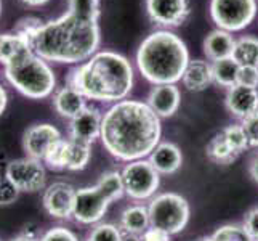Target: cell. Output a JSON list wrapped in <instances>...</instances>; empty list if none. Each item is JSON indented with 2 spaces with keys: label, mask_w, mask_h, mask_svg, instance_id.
<instances>
[{
  "label": "cell",
  "mask_w": 258,
  "mask_h": 241,
  "mask_svg": "<svg viewBox=\"0 0 258 241\" xmlns=\"http://www.w3.org/2000/svg\"><path fill=\"white\" fill-rule=\"evenodd\" d=\"M161 118L140 100L114 103L103 114L101 143L115 159L132 163L145 159L161 143Z\"/></svg>",
  "instance_id": "obj_1"
},
{
  "label": "cell",
  "mask_w": 258,
  "mask_h": 241,
  "mask_svg": "<svg viewBox=\"0 0 258 241\" xmlns=\"http://www.w3.org/2000/svg\"><path fill=\"white\" fill-rule=\"evenodd\" d=\"M101 42L100 26L64 13L50 20L31 39L35 55L59 65H82L98 52Z\"/></svg>",
  "instance_id": "obj_2"
},
{
  "label": "cell",
  "mask_w": 258,
  "mask_h": 241,
  "mask_svg": "<svg viewBox=\"0 0 258 241\" xmlns=\"http://www.w3.org/2000/svg\"><path fill=\"white\" fill-rule=\"evenodd\" d=\"M133 66L117 52H96L85 63L66 76V84L81 92L87 100L117 103L127 100L133 88Z\"/></svg>",
  "instance_id": "obj_3"
},
{
  "label": "cell",
  "mask_w": 258,
  "mask_h": 241,
  "mask_svg": "<svg viewBox=\"0 0 258 241\" xmlns=\"http://www.w3.org/2000/svg\"><path fill=\"white\" fill-rule=\"evenodd\" d=\"M188 63V47L170 29L151 32L137 50L140 74L154 85L180 82Z\"/></svg>",
  "instance_id": "obj_4"
},
{
  "label": "cell",
  "mask_w": 258,
  "mask_h": 241,
  "mask_svg": "<svg viewBox=\"0 0 258 241\" xmlns=\"http://www.w3.org/2000/svg\"><path fill=\"white\" fill-rule=\"evenodd\" d=\"M4 76L21 95L32 100L47 98L56 88V76L48 61L34 52L4 66Z\"/></svg>",
  "instance_id": "obj_5"
},
{
  "label": "cell",
  "mask_w": 258,
  "mask_h": 241,
  "mask_svg": "<svg viewBox=\"0 0 258 241\" xmlns=\"http://www.w3.org/2000/svg\"><path fill=\"white\" fill-rule=\"evenodd\" d=\"M149 217L151 225L162 228L170 235H176L186 228L189 224L191 208L184 196L167 191L156 195L149 201Z\"/></svg>",
  "instance_id": "obj_6"
},
{
  "label": "cell",
  "mask_w": 258,
  "mask_h": 241,
  "mask_svg": "<svg viewBox=\"0 0 258 241\" xmlns=\"http://www.w3.org/2000/svg\"><path fill=\"white\" fill-rule=\"evenodd\" d=\"M210 18L218 29L237 32L250 26L258 12L256 0H210Z\"/></svg>",
  "instance_id": "obj_7"
},
{
  "label": "cell",
  "mask_w": 258,
  "mask_h": 241,
  "mask_svg": "<svg viewBox=\"0 0 258 241\" xmlns=\"http://www.w3.org/2000/svg\"><path fill=\"white\" fill-rule=\"evenodd\" d=\"M120 174L125 195L135 201L153 200L161 185V174L153 167L149 159L127 163Z\"/></svg>",
  "instance_id": "obj_8"
},
{
  "label": "cell",
  "mask_w": 258,
  "mask_h": 241,
  "mask_svg": "<svg viewBox=\"0 0 258 241\" xmlns=\"http://www.w3.org/2000/svg\"><path fill=\"white\" fill-rule=\"evenodd\" d=\"M5 177L20 191L35 193L45 186L47 172L42 161L26 156L10 161L5 169Z\"/></svg>",
  "instance_id": "obj_9"
},
{
  "label": "cell",
  "mask_w": 258,
  "mask_h": 241,
  "mask_svg": "<svg viewBox=\"0 0 258 241\" xmlns=\"http://www.w3.org/2000/svg\"><path fill=\"white\" fill-rule=\"evenodd\" d=\"M109 204L108 198L96 185L79 188L76 190L73 219L82 225H96L108 212Z\"/></svg>",
  "instance_id": "obj_10"
},
{
  "label": "cell",
  "mask_w": 258,
  "mask_h": 241,
  "mask_svg": "<svg viewBox=\"0 0 258 241\" xmlns=\"http://www.w3.org/2000/svg\"><path fill=\"white\" fill-rule=\"evenodd\" d=\"M59 140H63L61 132L48 122L34 124L23 133V150L29 158L43 161L45 155L55 147Z\"/></svg>",
  "instance_id": "obj_11"
},
{
  "label": "cell",
  "mask_w": 258,
  "mask_h": 241,
  "mask_svg": "<svg viewBox=\"0 0 258 241\" xmlns=\"http://www.w3.org/2000/svg\"><path fill=\"white\" fill-rule=\"evenodd\" d=\"M146 13L149 20L162 28H178L189 16L188 0H146Z\"/></svg>",
  "instance_id": "obj_12"
},
{
  "label": "cell",
  "mask_w": 258,
  "mask_h": 241,
  "mask_svg": "<svg viewBox=\"0 0 258 241\" xmlns=\"http://www.w3.org/2000/svg\"><path fill=\"white\" fill-rule=\"evenodd\" d=\"M76 188L66 182H53L48 185L42 196L43 209L53 219H71L73 217Z\"/></svg>",
  "instance_id": "obj_13"
},
{
  "label": "cell",
  "mask_w": 258,
  "mask_h": 241,
  "mask_svg": "<svg viewBox=\"0 0 258 241\" xmlns=\"http://www.w3.org/2000/svg\"><path fill=\"white\" fill-rule=\"evenodd\" d=\"M101 122L103 114L100 113V110L93 108V106H87L82 113H79L74 119H71L69 138L92 145L101 135Z\"/></svg>",
  "instance_id": "obj_14"
},
{
  "label": "cell",
  "mask_w": 258,
  "mask_h": 241,
  "mask_svg": "<svg viewBox=\"0 0 258 241\" xmlns=\"http://www.w3.org/2000/svg\"><path fill=\"white\" fill-rule=\"evenodd\" d=\"M225 106L234 118L244 121L248 116L258 113V90L236 84L234 87L228 88Z\"/></svg>",
  "instance_id": "obj_15"
},
{
  "label": "cell",
  "mask_w": 258,
  "mask_h": 241,
  "mask_svg": "<svg viewBox=\"0 0 258 241\" xmlns=\"http://www.w3.org/2000/svg\"><path fill=\"white\" fill-rule=\"evenodd\" d=\"M149 108L153 110L159 118H170L173 116L181 103V92L176 84H162L154 85L148 95Z\"/></svg>",
  "instance_id": "obj_16"
},
{
  "label": "cell",
  "mask_w": 258,
  "mask_h": 241,
  "mask_svg": "<svg viewBox=\"0 0 258 241\" xmlns=\"http://www.w3.org/2000/svg\"><path fill=\"white\" fill-rule=\"evenodd\" d=\"M51 102L55 111L61 118H66L69 121L74 119L79 113H82L87 108V98L79 90H76L74 87H71L68 84L55 90Z\"/></svg>",
  "instance_id": "obj_17"
},
{
  "label": "cell",
  "mask_w": 258,
  "mask_h": 241,
  "mask_svg": "<svg viewBox=\"0 0 258 241\" xmlns=\"http://www.w3.org/2000/svg\"><path fill=\"white\" fill-rule=\"evenodd\" d=\"M149 163L161 175H172L183 164L181 150L170 141H162L149 155Z\"/></svg>",
  "instance_id": "obj_18"
},
{
  "label": "cell",
  "mask_w": 258,
  "mask_h": 241,
  "mask_svg": "<svg viewBox=\"0 0 258 241\" xmlns=\"http://www.w3.org/2000/svg\"><path fill=\"white\" fill-rule=\"evenodd\" d=\"M32 52L31 42L16 32L0 34V65L8 66Z\"/></svg>",
  "instance_id": "obj_19"
},
{
  "label": "cell",
  "mask_w": 258,
  "mask_h": 241,
  "mask_svg": "<svg viewBox=\"0 0 258 241\" xmlns=\"http://www.w3.org/2000/svg\"><path fill=\"white\" fill-rule=\"evenodd\" d=\"M234 43L236 40L231 35V32H226L223 29H215L204 40V53H206L210 61L231 58L233 57Z\"/></svg>",
  "instance_id": "obj_20"
},
{
  "label": "cell",
  "mask_w": 258,
  "mask_h": 241,
  "mask_svg": "<svg viewBox=\"0 0 258 241\" xmlns=\"http://www.w3.org/2000/svg\"><path fill=\"white\" fill-rule=\"evenodd\" d=\"M181 82L191 92L206 90V88L213 82L212 65L204 60H189Z\"/></svg>",
  "instance_id": "obj_21"
},
{
  "label": "cell",
  "mask_w": 258,
  "mask_h": 241,
  "mask_svg": "<svg viewBox=\"0 0 258 241\" xmlns=\"http://www.w3.org/2000/svg\"><path fill=\"white\" fill-rule=\"evenodd\" d=\"M151 227L149 209L145 204H132L120 214V228L130 235H143Z\"/></svg>",
  "instance_id": "obj_22"
},
{
  "label": "cell",
  "mask_w": 258,
  "mask_h": 241,
  "mask_svg": "<svg viewBox=\"0 0 258 241\" xmlns=\"http://www.w3.org/2000/svg\"><path fill=\"white\" fill-rule=\"evenodd\" d=\"M233 58L239 66H258V37L242 35L234 43Z\"/></svg>",
  "instance_id": "obj_23"
},
{
  "label": "cell",
  "mask_w": 258,
  "mask_h": 241,
  "mask_svg": "<svg viewBox=\"0 0 258 241\" xmlns=\"http://www.w3.org/2000/svg\"><path fill=\"white\" fill-rule=\"evenodd\" d=\"M206 155L210 161H213V163L220 166H228L233 163V161H236V158L239 156L236 151L228 145V141L225 140L221 132L217 133V135L207 143Z\"/></svg>",
  "instance_id": "obj_24"
},
{
  "label": "cell",
  "mask_w": 258,
  "mask_h": 241,
  "mask_svg": "<svg viewBox=\"0 0 258 241\" xmlns=\"http://www.w3.org/2000/svg\"><path fill=\"white\" fill-rule=\"evenodd\" d=\"M237 73H239V65L233 58L218 60L212 63L213 82L220 87H226V88L234 87L237 84Z\"/></svg>",
  "instance_id": "obj_25"
},
{
  "label": "cell",
  "mask_w": 258,
  "mask_h": 241,
  "mask_svg": "<svg viewBox=\"0 0 258 241\" xmlns=\"http://www.w3.org/2000/svg\"><path fill=\"white\" fill-rule=\"evenodd\" d=\"M90 147L92 145L68 138V171H84L92 158Z\"/></svg>",
  "instance_id": "obj_26"
},
{
  "label": "cell",
  "mask_w": 258,
  "mask_h": 241,
  "mask_svg": "<svg viewBox=\"0 0 258 241\" xmlns=\"http://www.w3.org/2000/svg\"><path fill=\"white\" fill-rule=\"evenodd\" d=\"M96 186L101 190V193L108 198L109 203L117 201L125 195V188H123V182H122V174L117 171H111V172L103 174L100 177V180H98Z\"/></svg>",
  "instance_id": "obj_27"
},
{
  "label": "cell",
  "mask_w": 258,
  "mask_h": 241,
  "mask_svg": "<svg viewBox=\"0 0 258 241\" xmlns=\"http://www.w3.org/2000/svg\"><path fill=\"white\" fill-rule=\"evenodd\" d=\"M68 8L69 13L85 21L98 23L101 15L100 0H68Z\"/></svg>",
  "instance_id": "obj_28"
},
{
  "label": "cell",
  "mask_w": 258,
  "mask_h": 241,
  "mask_svg": "<svg viewBox=\"0 0 258 241\" xmlns=\"http://www.w3.org/2000/svg\"><path fill=\"white\" fill-rule=\"evenodd\" d=\"M51 171H64L68 166V140L63 138L53 147L42 161Z\"/></svg>",
  "instance_id": "obj_29"
},
{
  "label": "cell",
  "mask_w": 258,
  "mask_h": 241,
  "mask_svg": "<svg viewBox=\"0 0 258 241\" xmlns=\"http://www.w3.org/2000/svg\"><path fill=\"white\" fill-rule=\"evenodd\" d=\"M212 241H253L250 235L247 233L244 225L239 224H226L218 227L210 235Z\"/></svg>",
  "instance_id": "obj_30"
},
{
  "label": "cell",
  "mask_w": 258,
  "mask_h": 241,
  "mask_svg": "<svg viewBox=\"0 0 258 241\" xmlns=\"http://www.w3.org/2000/svg\"><path fill=\"white\" fill-rule=\"evenodd\" d=\"M221 133H223V137L228 141V145L233 148L237 155H241L242 151H245L248 147H250L248 145V138L245 135V130L241 124H231V126H228L221 130Z\"/></svg>",
  "instance_id": "obj_31"
},
{
  "label": "cell",
  "mask_w": 258,
  "mask_h": 241,
  "mask_svg": "<svg viewBox=\"0 0 258 241\" xmlns=\"http://www.w3.org/2000/svg\"><path fill=\"white\" fill-rule=\"evenodd\" d=\"M88 238L93 241H122L123 235H122L120 228H117L115 225L100 222V224H96L95 228L90 231Z\"/></svg>",
  "instance_id": "obj_32"
},
{
  "label": "cell",
  "mask_w": 258,
  "mask_h": 241,
  "mask_svg": "<svg viewBox=\"0 0 258 241\" xmlns=\"http://www.w3.org/2000/svg\"><path fill=\"white\" fill-rule=\"evenodd\" d=\"M42 24H43V21H40L39 18H34V16L21 18V20L16 23L13 32L23 35V37H26L31 42V39L34 37V34L42 28Z\"/></svg>",
  "instance_id": "obj_33"
},
{
  "label": "cell",
  "mask_w": 258,
  "mask_h": 241,
  "mask_svg": "<svg viewBox=\"0 0 258 241\" xmlns=\"http://www.w3.org/2000/svg\"><path fill=\"white\" fill-rule=\"evenodd\" d=\"M39 241H79V238L69 228L58 225V227L47 230L45 233L40 236Z\"/></svg>",
  "instance_id": "obj_34"
},
{
  "label": "cell",
  "mask_w": 258,
  "mask_h": 241,
  "mask_svg": "<svg viewBox=\"0 0 258 241\" xmlns=\"http://www.w3.org/2000/svg\"><path fill=\"white\" fill-rule=\"evenodd\" d=\"M20 190L8 180V178H0V206H8L18 200L20 196Z\"/></svg>",
  "instance_id": "obj_35"
},
{
  "label": "cell",
  "mask_w": 258,
  "mask_h": 241,
  "mask_svg": "<svg viewBox=\"0 0 258 241\" xmlns=\"http://www.w3.org/2000/svg\"><path fill=\"white\" fill-rule=\"evenodd\" d=\"M237 84L244 87H258V66H239Z\"/></svg>",
  "instance_id": "obj_36"
},
{
  "label": "cell",
  "mask_w": 258,
  "mask_h": 241,
  "mask_svg": "<svg viewBox=\"0 0 258 241\" xmlns=\"http://www.w3.org/2000/svg\"><path fill=\"white\" fill-rule=\"evenodd\" d=\"M241 126L245 130V135L248 138V145L253 148H258V113L245 118L241 122Z\"/></svg>",
  "instance_id": "obj_37"
},
{
  "label": "cell",
  "mask_w": 258,
  "mask_h": 241,
  "mask_svg": "<svg viewBox=\"0 0 258 241\" xmlns=\"http://www.w3.org/2000/svg\"><path fill=\"white\" fill-rule=\"evenodd\" d=\"M242 225L247 230V233L250 235V238L253 241H258V206L247 212Z\"/></svg>",
  "instance_id": "obj_38"
},
{
  "label": "cell",
  "mask_w": 258,
  "mask_h": 241,
  "mask_svg": "<svg viewBox=\"0 0 258 241\" xmlns=\"http://www.w3.org/2000/svg\"><path fill=\"white\" fill-rule=\"evenodd\" d=\"M141 238H143V241H172V235L168 231L153 225L141 235Z\"/></svg>",
  "instance_id": "obj_39"
},
{
  "label": "cell",
  "mask_w": 258,
  "mask_h": 241,
  "mask_svg": "<svg viewBox=\"0 0 258 241\" xmlns=\"http://www.w3.org/2000/svg\"><path fill=\"white\" fill-rule=\"evenodd\" d=\"M40 238L34 233V231H31V230H26V231H23L21 235H18V236H15L12 241H39Z\"/></svg>",
  "instance_id": "obj_40"
},
{
  "label": "cell",
  "mask_w": 258,
  "mask_h": 241,
  "mask_svg": "<svg viewBox=\"0 0 258 241\" xmlns=\"http://www.w3.org/2000/svg\"><path fill=\"white\" fill-rule=\"evenodd\" d=\"M248 174L253 178V182L258 183V155H255L250 161V164H248Z\"/></svg>",
  "instance_id": "obj_41"
},
{
  "label": "cell",
  "mask_w": 258,
  "mask_h": 241,
  "mask_svg": "<svg viewBox=\"0 0 258 241\" xmlns=\"http://www.w3.org/2000/svg\"><path fill=\"white\" fill-rule=\"evenodd\" d=\"M7 103H8V95H7V90L0 85V116H2L7 110Z\"/></svg>",
  "instance_id": "obj_42"
},
{
  "label": "cell",
  "mask_w": 258,
  "mask_h": 241,
  "mask_svg": "<svg viewBox=\"0 0 258 241\" xmlns=\"http://www.w3.org/2000/svg\"><path fill=\"white\" fill-rule=\"evenodd\" d=\"M21 2L24 5H28V7H42V5H45L47 2H50V0H21Z\"/></svg>",
  "instance_id": "obj_43"
},
{
  "label": "cell",
  "mask_w": 258,
  "mask_h": 241,
  "mask_svg": "<svg viewBox=\"0 0 258 241\" xmlns=\"http://www.w3.org/2000/svg\"><path fill=\"white\" fill-rule=\"evenodd\" d=\"M122 241H143L140 235H130V233H125L122 238Z\"/></svg>",
  "instance_id": "obj_44"
},
{
  "label": "cell",
  "mask_w": 258,
  "mask_h": 241,
  "mask_svg": "<svg viewBox=\"0 0 258 241\" xmlns=\"http://www.w3.org/2000/svg\"><path fill=\"white\" fill-rule=\"evenodd\" d=\"M198 241H212V238H210V236H206V238H201V239H198Z\"/></svg>",
  "instance_id": "obj_45"
},
{
  "label": "cell",
  "mask_w": 258,
  "mask_h": 241,
  "mask_svg": "<svg viewBox=\"0 0 258 241\" xmlns=\"http://www.w3.org/2000/svg\"><path fill=\"white\" fill-rule=\"evenodd\" d=\"M0 13H2V0H0Z\"/></svg>",
  "instance_id": "obj_46"
},
{
  "label": "cell",
  "mask_w": 258,
  "mask_h": 241,
  "mask_svg": "<svg viewBox=\"0 0 258 241\" xmlns=\"http://www.w3.org/2000/svg\"><path fill=\"white\" fill-rule=\"evenodd\" d=\"M85 241H93V239H90V238H87V239H85Z\"/></svg>",
  "instance_id": "obj_47"
}]
</instances>
